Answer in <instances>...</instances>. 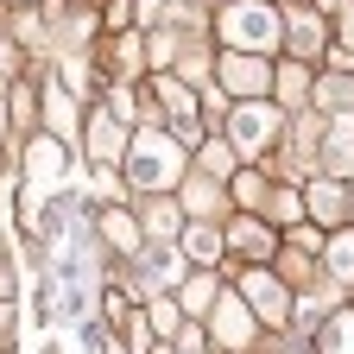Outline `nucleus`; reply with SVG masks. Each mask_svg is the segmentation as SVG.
<instances>
[{
	"instance_id": "20e7f679",
	"label": "nucleus",
	"mask_w": 354,
	"mask_h": 354,
	"mask_svg": "<svg viewBox=\"0 0 354 354\" xmlns=\"http://www.w3.org/2000/svg\"><path fill=\"white\" fill-rule=\"evenodd\" d=\"M70 177V146L57 140V133H44V140H32L26 146V184H32V221H44V196H51L57 184Z\"/></svg>"
},
{
	"instance_id": "f8f14e48",
	"label": "nucleus",
	"mask_w": 354,
	"mask_h": 354,
	"mask_svg": "<svg viewBox=\"0 0 354 354\" xmlns=\"http://www.w3.org/2000/svg\"><path fill=\"white\" fill-rule=\"evenodd\" d=\"M310 102H317L323 114H354V76H348V70H329V76H317Z\"/></svg>"
},
{
	"instance_id": "39448f33",
	"label": "nucleus",
	"mask_w": 354,
	"mask_h": 354,
	"mask_svg": "<svg viewBox=\"0 0 354 354\" xmlns=\"http://www.w3.org/2000/svg\"><path fill=\"white\" fill-rule=\"evenodd\" d=\"M215 76H221V95H234V102H259V95H272V64L253 57V51H221Z\"/></svg>"
},
{
	"instance_id": "f3484780",
	"label": "nucleus",
	"mask_w": 354,
	"mask_h": 354,
	"mask_svg": "<svg viewBox=\"0 0 354 354\" xmlns=\"http://www.w3.org/2000/svg\"><path fill=\"white\" fill-rule=\"evenodd\" d=\"M272 88H279V108H297V102H310V70L291 57V64L272 70Z\"/></svg>"
},
{
	"instance_id": "c85d7f7f",
	"label": "nucleus",
	"mask_w": 354,
	"mask_h": 354,
	"mask_svg": "<svg viewBox=\"0 0 354 354\" xmlns=\"http://www.w3.org/2000/svg\"><path fill=\"white\" fill-rule=\"evenodd\" d=\"M0 140H7V108H0Z\"/></svg>"
},
{
	"instance_id": "a211bd4d",
	"label": "nucleus",
	"mask_w": 354,
	"mask_h": 354,
	"mask_svg": "<svg viewBox=\"0 0 354 354\" xmlns=\"http://www.w3.org/2000/svg\"><path fill=\"white\" fill-rule=\"evenodd\" d=\"M323 266H329V285H354V234H329Z\"/></svg>"
},
{
	"instance_id": "cd10ccee",
	"label": "nucleus",
	"mask_w": 354,
	"mask_h": 354,
	"mask_svg": "<svg viewBox=\"0 0 354 354\" xmlns=\"http://www.w3.org/2000/svg\"><path fill=\"white\" fill-rule=\"evenodd\" d=\"M7 64H13V44H7V38H0V70H7Z\"/></svg>"
},
{
	"instance_id": "f03ea898",
	"label": "nucleus",
	"mask_w": 354,
	"mask_h": 354,
	"mask_svg": "<svg viewBox=\"0 0 354 354\" xmlns=\"http://www.w3.org/2000/svg\"><path fill=\"white\" fill-rule=\"evenodd\" d=\"M215 38H221V51L272 57L279 44H285V7H272V0H221Z\"/></svg>"
},
{
	"instance_id": "1a4fd4ad",
	"label": "nucleus",
	"mask_w": 354,
	"mask_h": 354,
	"mask_svg": "<svg viewBox=\"0 0 354 354\" xmlns=\"http://www.w3.org/2000/svg\"><path fill=\"white\" fill-rule=\"evenodd\" d=\"M323 44H329V32H323V13H317V7H297V13H285V51H291L297 64L323 57Z\"/></svg>"
},
{
	"instance_id": "5701e85b",
	"label": "nucleus",
	"mask_w": 354,
	"mask_h": 354,
	"mask_svg": "<svg viewBox=\"0 0 354 354\" xmlns=\"http://www.w3.org/2000/svg\"><path fill=\"white\" fill-rule=\"evenodd\" d=\"M259 184H266L259 171H241V177H234V196H241V203L253 209V203H259Z\"/></svg>"
},
{
	"instance_id": "393cba45",
	"label": "nucleus",
	"mask_w": 354,
	"mask_h": 354,
	"mask_svg": "<svg viewBox=\"0 0 354 354\" xmlns=\"http://www.w3.org/2000/svg\"><path fill=\"white\" fill-rule=\"evenodd\" d=\"M335 38L348 44V51H354V0H348V7H342V26H335Z\"/></svg>"
},
{
	"instance_id": "2f4dec72",
	"label": "nucleus",
	"mask_w": 354,
	"mask_h": 354,
	"mask_svg": "<svg viewBox=\"0 0 354 354\" xmlns=\"http://www.w3.org/2000/svg\"><path fill=\"white\" fill-rule=\"evenodd\" d=\"M13 7H38V0H13Z\"/></svg>"
},
{
	"instance_id": "7c9ffc66",
	"label": "nucleus",
	"mask_w": 354,
	"mask_h": 354,
	"mask_svg": "<svg viewBox=\"0 0 354 354\" xmlns=\"http://www.w3.org/2000/svg\"><path fill=\"white\" fill-rule=\"evenodd\" d=\"M348 184H354V177H348ZM348 215H354V190H348Z\"/></svg>"
},
{
	"instance_id": "4be33fe9",
	"label": "nucleus",
	"mask_w": 354,
	"mask_h": 354,
	"mask_svg": "<svg viewBox=\"0 0 354 354\" xmlns=\"http://www.w3.org/2000/svg\"><path fill=\"white\" fill-rule=\"evenodd\" d=\"M152 329H158V335H177V329H184V317H177V304H171V297L152 304Z\"/></svg>"
},
{
	"instance_id": "b1692460",
	"label": "nucleus",
	"mask_w": 354,
	"mask_h": 354,
	"mask_svg": "<svg viewBox=\"0 0 354 354\" xmlns=\"http://www.w3.org/2000/svg\"><path fill=\"white\" fill-rule=\"evenodd\" d=\"M7 108H13V114H19L26 127H32V114H38V102H32V88H26V82L13 88V95H7Z\"/></svg>"
},
{
	"instance_id": "bb28decb",
	"label": "nucleus",
	"mask_w": 354,
	"mask_h": 354,
	"mask_svg": "<svg viewBox=\"0 0 354 354\" xmlns=\"http://www.w3.org/2000/svg\"><path fill=\"white\" fill-rule=\"evenodd\" d=\"M310 7H317V13H329V7H335V13H342V7H348V0H310Z\"/></svg>"
},
{
	"instance_id": "f257e3e1",
	"label": "nucleus",
	"mask_w": 354,
	"mask_h": 354,
	"mask_svg": "<svg viewBox=\"0 0 354 354\" xmlns=\"http://www.w3.org/2000/svg\"><path fill=\"white\" fill-rule=\"evenodd\" d=\"M127 184L133 190H146V196H171L177 184H184V171H190V146L177 140L171 127H146V133H133L127 140Z\"/></svg>"
},
{
	"instance_id": "aec40b11",
	"label": "nucleus",
	"mask_w": 354,
	"mask_h": 354,
	"mask_svg": "<svg viewBox=\"0 0 354 354\" xmlns=\"http://www.w3.org/2000/svg\"><path fill=\"white\" fill-rule=\"evenodd\" d=\"M234 158H241V152H234L228 140H203V171H209V177H234Z\"/></svg>"
},
{
	"instance_id": "dca6fc26",
	"label": "nucleus",
	"mask_w": 354,
	"mask_h": 354,
	"mask_svg": "<svg viewBox=\"0 0 354 354\" xmlns=\"http://www.w3.org/2000/svg\"><path fill=\"white\" fill-rule=\"evenodd\" d=\"M228 241H234L247 259H259V266L272 259V234H266V221H253V215H241V221H234V228H228Z\"/></svg>"
},
{
	"instance_id": "a878e982",
	"label": "nucleus",
	"mask_w": 354,
	"mask_h": 354,
	"mask_svg": "<svg viewBox=\"0 0 354 354\" xmlns=\"http://www.w3.org/2000/svg\"><path fill=\"white\" fill-rule=\"evenodd\" d=\"M297 209H304V203H297L291 190H285V196H272V215H285V221H297Z\"/></svg>"
},
{
	"instance_id": "423d86ee",
	"label": "nucleus",
	"mask_w": 354,
	"mask_h": 354,
	"mask_svg": "<svg viewBox=\"0 0 354 354\" xmlns=\"http://www.w3.org/2000/svg\"><path fill=\"white\" fill-rule=\"evenodd\" d=\"M209 323H215V342L228 348V354H247L259 317H253V304H247V297H215V304H209Z\"/></svg>"
},
{
	"instance_id": "4468645a",
	"label": "nucleus",
	"mask_w": 354,
	"mask_h": 354,
	"mask_svg": "<svg viewBox=\"0 0 354 354\" xmlns=\"http://www.w3.org/2000/svg\"><path fill=\"white\" fill-rule=\"evenodd\" d=\"M221 247H228V234H221L215 221H190V228H184V253H190L196 266H215Z\"/></svg>"
},
{
	"instance_id": "7ed1b4c3",
	"label": "nucleus",
	"mask_w": 354,
	"mask_h": 354,
	"mask_svg": "<svg viewBox=\"0 0 354 354\" xmlns=\"http://www.w3.org/2000/svg\"><path fill=\"white\" fill-rule=\"evenodd\" d=\"M285 133V108L272 102V95H259V102H234V114H228V146L241 152V158H259L266 146H272Z\"/></svg>"
},
{
	"instance_id": "6e6552de",
	"label": "nucleus",
	"mask_w": 354,
	"mask_h": 354,
	"mask_svg": "<svg viewBox=\"0 0 354 354\" xmlns=\"http://www.w3.org/2000/svg\"><path fill=\"white\" fill-rule=\"evenodd\" d=\"M317 158L329 177H354V114H329L323 140H317Z\"/></svg>"
},
{
	"instance_id": "412c9836",
	"label": "nucleus",
	"mask_w": 354,
	"mask_h": 354,
	"mask_svg": "<svg viewBox=\"0 0 354 354\" xmlns=\"http://www.w3.org/2000/svg\"><path fill=\"white\" fill-rule=\"evenodd\" d=\"M209 285H215L209 272H196V279H184V304H190V310H209V304H215V291H209Z\"/></svg>"
},
{
	"instance_id": "c756f323",
	"label": "nucleus",
	"mask_w": 354,
	"mask_h": 354,
	"mask_svg": "<svg viewBox=\"0 0 354 354\" xmlns=\"http://www.w3.org/2000/svg\"><path fill=\"white\" fill-rule=\"evenodd\" d=\"M0 329H7V297H0Z\"/></svg>"
},
{
	"instance_id": "6ab92c4d",
	"label": "nucleus",
	"mask_w": 354,
	"mask_h": 354,
	"mask_svg": "<svg viewBox=\"0 0 354 354\" xmlns=\"http://www.w3.org/2000/svg\"><path fill=\"white\" fill-rule=\"evenodd\" d=\"M323 354H354V310H342L335 323H323Z\"/></svg>"
},
{
	"instance_id": "ddd939ff",
	"label": "nucleus",
	"mask_w": 354,
	"mask_h": 354,
	"mask_svg": "<svg viewBox=\"0 0 354 354\" xmlns=\"http://www.w3.org/2000/svg\"><path fill=\"white\" fill-rule=\"evenodd\" d=\"M304 203H310V215H317V221H342V215H348V184H342V177H317Z\"/></svg>"
},
{
	"instance_id": "9b49d317",
	"label": "nucleus",
	"mask_w": 354,
	"mask_h": 354,
	"mask_svg": "<svg viewBox=\"0 0 354 354\" xmlns=\"http://www.w3.org/2000/svg\"><path fill=\"white\" fill-rule=\"evenodd\" d=\"M95 228H102V241H108L114 253H127V259H133V253H146V241H140V221H133L127 209H102V215H95Z\"/></svg>"
},
{
	"instance_id": "0eeeda50",
	"label": "nucleus",
	"mask_w": 354,
	"mask_h": 354,
	"mask_svg": "<svg viewBox=\"0 0 354 354\" xmlns=\"http://www.w3.org/2000/svg\"><path fill=\"white\" fill-rule=\"evenodd\" d=\"M241 297L253 304V317H259V323H285V317H291V291H285L272 272H266V266H253V272L241 279Z\"/></svg>"
},
{
	"instance_id": "2eb2a0df",
	"label": "nucleus",
	"mask_w": 354,
	"mask_h": 354,
	"mask_svg": "<svg viewBox=\"0 0 354 354\" xmlns=\"http://www.w3.org/2000/svg\"><path fill=\"white\" fill-rule=\"evenodd\" d=\"M44 120H51V133H57L64 146H76V140H82V133H76V102H70V88H64V82H51V102H44Z\"/></svg>"
},
{
	"instance_id": "9d476101",
	"label": "nucleus",
	"mask_w": 354,
	"mask_h": 354,
	"mask_svg": "<svg viewBox=\"0 0 354 354\" xmlns=\"http://www.w3.org/2000/svg\"><path fill=\"white\" fill-rule=\"evenodd\" d=\"M127 120H114L108 108H95L88 114V133H82V146H88V158L95 165H114V158H127V133H120Z\"/></svg>"
}]
</instances>
